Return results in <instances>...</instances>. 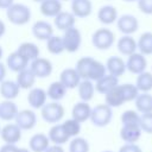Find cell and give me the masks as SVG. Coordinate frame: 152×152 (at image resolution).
Listing matches in <instances>:
<instances>
[{
  "label": "cell",
  "mask_w": 152,
  "mask_h": 152,
  "mask_svg": "<svg viewBox=\"0 0 152 152\" xmlns=\"http://www.w3.org/2000/svg\"><path fill=\"white\" fill-rule=\"evenodd\" d=\"M75 69L78 72L81 80H90L93 82H96L107 74L106 65L90 56L81 57L76 62Z\"/></svg>",
  "instance_id": "cell-1"
},
{
  "label": "cell",
  "mask_w": 152,
  "mask_h": 152,
  "mask_svg": "<svg viewBox=\"0 0 152 152\" xmlns=\"http://www.w3.org/2000/svg\"><path fill=\"white\" fill-rule=\"evenodd\" d=\"M6 17L13 25L23 26L26 25L31 19V10L25 4L14 2L6 10Z\"/></svg>",
  "instance_id": "cell-2"
},
{
  "label": "cell",
  "mask_w": 152,
  "mask_h": 152,
  "mask_svg": "<svg viewBox=\"0 0 152 152\" xmlns=\"http://www.w3.org/2000/svg\"><path fill=\"white\" fill-rule=\"evenodd\" d=\"M112 119H113V109L108 104L100 103L91 108V114H90L89 120L91 121L94 126L106 127L107 125L110 124Z\"/></svg>",
  "instance_id": "cell-3"
},
{
  "label": "cell",
  "mask_w": 152,
  "mask_h": 152,
  "mask_svg": "<svg viewBox=\"0 0 152 152\" xmlns=\"http://www.w3.org/2000/svg\"><path fill=\"white\" fill-rule=\"evenodd\" d=\"M115 42V34L107 27L97 28L91 34V44L97 50H108Z\"/></svg>",
  "instance_id": "cell-4"
},
{
  "label": "cell",
  "mask_w": 152,
  "mask_h": 152,
  "mask_svg": "<svg viewBox=\"0 0 152 152\" xmlns=\"http://www.w3.org/2000/svg\"><path fill=\"white\" fill-rule=\"evenodd\" d=\"M64 107L57 101L46 102L40 109V115L43 120L48 124H58L64 118Z\"/></svg>",
  "instance_id": "cell-5"
},
{
  "label": "cell",
  "mask_w": 152,
  "mask_h": 152,
  "mask_svg": "<svg viewBox=\"0 0 152 152\" xmlns=\"http://www.w3.org/2000/svg\"><path fill=\"white\" fill-rule=\"evenodd\" d=\"M63 44H64V50L69 53H74L76 51H78L81 44H82V34L81 31L76 27L72 26L65 31H63Z\"/></svg>",
  "instance_id": "cell-6"
},
{
  "label": "cell",
  "mask_w": 152,
  "mask_h": 152,
  "mask_svg": "<svg viewBox=\"0 0 152 152\" xmlns=\"http://www.w3.org/2000/svg\"><path fill=\"white\" fill-rule=\"evenodd\" d=\"M28 68L31 69V71L34 74V76L37 78L49 77L53 70L51 61L48 58H44V57H38V58L33 59L32 62H30Z\"/></svg>",
  "instance_id": "cell-7"
},
{
  "label": "cell",
  "mask_w": 152,
  "mask_h": 152,
  "mask_svg": "<svg viewBox=\"0 0 152 152\" xmlns=\"http://www.w3.org/2000/svg\"><path fill=\"white\" fill-rule=\"evenodd\" d=\"M146 68H147V59L142 53L134 52L127 57L126 70H128L131 74L139 75V74L146 71Z\"/></svg>",
  "instance_id": "cell-8"
},
{
  "label": "cell",
  "mask_w": 152,
  "mask_h": 152,
  "mask_svg": "<svg viewBox=\"0 0 152 152\" xmlns=\"http://www.w3.org/2000/svg\"><path fill=\"white\" fill-rule=\"evenodd\" d=\"M116 27L122 34H133L139 28L138 19L132 14H122L116 19Z\"/></svg>",
  "instance_id": "cell-9"
},
{
  "label": "cell",
  "mask_w": 152,
  "mask_h": 152,
  "mask_svg": "<svg viewBox=\"0 0 152 152\" xmlns=\"http://www.w3.org/2000/svg\"><path fill=\"white\" fill-rule=\"evenodd\" d=\"M14 121L21 131H28L36 126L37 115L32 109H23L18 112Z\"/></svg>",
  "instance_id": "cell-10"
},
{
  "label": "cell",
  "mask_w": 152,
  "mask_h": 152,
  "mask_svg": "<svg viewBox=\"0 0 152 152\" xmlns=\"http://www.w3.org/2000/svg\"><path fill=\"white\" fill-rule=\"evenodd\" d=\"M66 89H75L81 82V77L75 68H65L59 74L58 80Z\"/></svg>",
  "instance_id": "cell-11"
},
{
  "label": "cell",
  "mask_w": 152,
  "mask_h": 152,
  "mask_svg": "<svg viewBox=\"0 0 152 152\" xmlns=\"http://www.w3.org/2000/svg\"><path fill=\"white\" fill-rule=\"evenodd\" d=\"M1 139L5 141V144H17L21 139V129L19 126L14 124H7L4 127H1L0 132Z\"/></svg>",
  "instance_id": "cell-12"
},
{
  "label": "cell",
  "mask_w": 152,
  "mask_h": 152,
  "mask_svg": "<svg viewBox=\"0 0 152 152\" xmlns=\"http://www.w3.org/2000/svg\"><path fill=\"white\" fill-rule=\"evenodd\" d=\"M48 95L46 90L39 87H33L28 90L27 94V102L33 109H42V107L46 103Z\"/></svg>",
  "instance_id": "cell-13"
},
{
  "label": "cell",
  "mask_w": 152,
  "mask_h": 152,
  "mask_svg": "<svg viewBox=\"0 0 152 152\" xmlns=\"http://www.w3.org/2000/svg\"><path fill=\"white\" fill-rule=\"evenodd\" d=\"M32 34L39 40H48L53 34V26L46 20H37L32 25Z\"/></svg>",
  "instance_id": "cell-14"
},
{
  "label": "cell",
  "mask_w": 152,
  "mask_h": 152,
  "mask_svg": "<svg viewBox=\"0 0 152 152\" xmlns=\"http://www.w3.org/2000/svg\"><path fill=\"white\" fill-rule=\"evenodd\" d=\"M116 49L118 51L124 55V56H129L134 52H137L138 50V45H137V40L131 36V34H124L122 37H120L116 42Z\"/></svg>",
  "instance_id": "cell-15"
},
{
  "label": "cell",
  "mask_w": 152,
  "mask_h": 152,
  "mask_svg": "<svg viewBox=\"0 0 152 152\" xmlns=\"http://www.w3.org/2000/svg\"><path fill=\"white\" fill-rule=\"evenodd\" d=\"M140 125H122L120 129V138L128 144H135L141 137Z\"/></svg>",
  "instance_id": "cell-16"
},
{
  "label": "cell",
  "mask_w": 152,
  "mask_h": 152,
  "mask_svg": "<svg viewBox=\"0 0 152 152\" xmlns=\"http://www.w3.org/2000/svg\"><path fill=\"white\" fill-rule=\"evenodd\" d=\"M71 12L76 18H88L93 12L91 0H71Z\"/></svg>",
  "instance_id": "cell-17"
},
{
  "label": "cell",
  "mask_w": 152,
  "mask_h": 152,
  "mask_svg": "<svg viewBox=\"0 0 152 152\" xmlns=\"http://www.w3.org/2000/svg\"><path fill=\"white\" fill-rule=\"evenodd\" d=\"M76 24V17L72 14V12L68 11H61L55 18H53V25L57 30L65 31Z\"/></svg>",
  "instance_id": "cell-18"
},
{
  "label": "cell",
  "mask_w": 152,
  "mask_h": 152,
  "mask_svg": "<svg viewBox=\"0 0 152 152\" xmlns=\"http://www.w3.org/2000/svg\"><path fill=\"white\" fill-rule=\"evenodd\" d=\"M104 65L107 69V74H110L113 76L120 77L126 72V62L119 56L109 57Z\"/></svg>",
  "instance_id": "cell-19"
},
{
  "label": "cell",
  "mask_w": 152,
  "mask_h": 152,
  "mask_svg": "<svg viewBox=\"0 0 152 152\" xmlns=\"http://www.w3.org/2000/svg\"><path fill=\"white\" fill-rule=\"evenodd\" d=\"M90 114H91V107L88 102H84V101H80V102H76L74 106H72V109H71V118L77 120L78 122H86L87 120H89L90 118Z\"/></svg>",
  "instance_id": "cell-20"
},
{
  "label": "cell",
  "mask_w": 152,
  "mask_h": 152,
  "mask_svg": "<svg viewBox=\"0 0 152 152\" xmlns=\"http://www.w3.org/2000/svg\"><path fill=\"white\" fill-rule=\"evenodd\" d=\"M28 65H30V62L26 61L17 51L10 53L8 57L6 58V66H7V69H10L13 72H19V71L24 70L25 68H27Z\"/></svg>",
  "instance_id": "cell-21"
},
{
  "label": "cell",
  "mask_w": 152,
  "mask_h": 152,
  "mask_svg": "<svg viewBox=\"0 0 152 152\" xmlns=\"http://www.w3.org/2000/svg\"><path fill=\"white\" fill-rule=\"evenodd\" d=\"M119 84V77L113 76L110 74H106L103 77H101L100 80H97L95 82V90L102 95L107 94L109 90H112L113 88H115Z\"/></svg>",
  "instance_id": "cell-22"
},
{
  "label": "cell",
  "mask_w": 152,
  "mask_h": 152,
  "mask_svg": "<svg viewBox=\"0 0 152 152\" xmlns=\"http://www.w3.org/2000/svg\"><path fill=\"white\" fill-rule=\"evenodd\" d=\"M62 8L61 0H43L39 2L40 13L46 18H55L62 11Z\"/></svg>",
  "instance_id": "cell-23"
},
{
  "label": "cell",
  "mask_w": 152,
  "mask_h": 152,
  "mask_svg": "<svg viewBox=\"0 0 152 152\" xmlns=\"http://www.w3.org/2000/svg\"><path fill=\"white\" fill-rule=\"evenodd\" d=\"M19 109L13 100H4L0 102V120L11 121L14 120Z\"/></svg>",
  "instance_id": "cell-24"
},
{
  "label": "cell",
  "mask_w": 152,
  "mask_h": 152,
  "mask_svg": "<svg viewBox=\"0 0 152 152\" xmlns=\"http://www.w3.org/2000/svg\"><path fill=\"white\" fill-rule=\"evenodd\" d=\"M97 19L103 25H112L118 19V10L112 5H104L97 11Z\"/></svg>",
  "instance_id": "cell-25"
},
{
  "label": "cell",
  "mask_w": 152,
  "mask_h": 152,
  "mask_svg": "<svg viewBox=\"0 0 152 152\" xmlns=\"http://www.w3.org/2000/svg\"><path fill=\"white\" fill-rule=\"evenodd\" d=\"M37 77L34 76V74L31 71V69L27 66L24 70L17 72V77H15V82L19 86L20 89H31L33 88L34 83H36Z\"/></svg>",
  "instance_id": "cell-26"
},
{
  "label": "cell",
  "mask_w": 152,
  "mask_h": 152,
  "mask_svg": "<svg viewBox=\"0 0 152 152\" xmlns=\"http://www.w3.org/2000/svg\"><path fill=\"white\" fill-rule=\"evenodd\" d=\"M20 93V88L15 81L12 80H4L0 83V95L5 100H14L18 97Z\"/></svg>",
  "instance_id": "cell-27"
},
{
  "label": "cell",
  "mask_w": 152,
  "mask_h": 152,
  "mask_svg": "<svg viewBox=\"0 0 152 152\" xmlns=\"http://www.w3.org/2000/svg\"><path fill=\"white\" fill-rule=\"evenodd\" d=\"M15 51L18 53H20L28 62H32L33 59L38 58L39 53H40V50H39L38 45L32 43V42H24V43H21Z\"/></svg>",
  "instance_id": "cell-28"
},
{
  "label": "cell",
  "mask_w": 152,
  "mask_h": 152,
  "mask_svg": "<svg viewBox=\"0 0 152 152\" xmlns=\"http://www.w3.org/2000/svg\"><path fill=\"white\" fill-rule=\"evenodd\" d=\"M50 146V139L44 133H36L31 137L28 141L30 151L32 152H44Z\"/></svg>",
  "instance_id": "cell-29"
},
{
  "label": "cell",
  "mask_w": 152,
  "mask_h": 152,
  "mask_svg": "<svg viewBox=\"0 0 152 152\" xmlns=\"http://www.w3.org/2000/svg\"><path fill=\"white\" fill-rule=\"evenodd\" d=\"M125 97L122 94V90L120 88V84H118L115 88H113L112 90H109L107 94H104V103L108 104L112 108H116L120 107L125 103Z\"/></svg>",
  "instance_id": "cell-30"
},
{
  "label": "cell",
  "mask_w": 152,
  "mask_h": 152,
  "mask_svg": "<svg viewBox=\"0 0 152 152\" xmlns=\"http://www.w3.org/2000/svg\"><path fill=\"white\" fill-rule=\"evenodd\" d=\"M48 137L50 139V142H52L55 145H63L70 139L69 135L65 133L62 124H55L50 128V131L48 133Z\"/></svg>",
  "instance_id": "cell-31"
},
{
  "label": "cell",
  "mask_w": 152,
  "mask_h": 152,
  "mask_svg": "<svg viewBox=\"0 0 152 152\" xmlns=\"http://www.w3.org/2000/svg\"><path fill=\"white\" fill-rule=\"evenodd\" d=\"M95 83L90 80H81L80 84L77 86V93L81 101L89 102L95 94Z\"/></svg>",
  "instance_id": "cell-32"
},
{
  "label": "cell",
  "mask_w": 152,
  "mask_h": 152,
  "mask_svg": "<svg viewBox=\"0 0 152 152\" xmlns=\"http://www.w3.org/2000/svg\"><path fill=\"white\" fill-rule=\"evenodd\" d=\"M66 88L59 82V81H55L52 83H50V86L46 89V95L51 101H57L59 102L62 99H64V96L66 95Z\"/></svg>",
  "instance_id": "cell-33"
},
{
  "label": "cell",
  "mask_w": 152,
  "mask_h": 152,
  "mask_svg": "<svg viewBox=\"0 0 152 152\" xmlns=\"http://www.w3.org/2000/svg\"><path fill=\"white\" fill-rule=\"evenodd\" d=\"M134 103L137 110L141 114L152 112V95L150 93H139Z\"/></svg>",
  "instance_id": "cell-34"
},
{
  "label": "cell",
  "mask_w": 152,
  "mask_h": 152,
  "mask_svg": "<svg viewBox=\"0 0 152 152\" xmlns=\"http://www.w3.org/2000/svg\"><path fill=\"white\" fill-rule=\"evenodd\" d=\"M137 45H138V51L144 56L152 55V32L146 31L141 33L137 42Z\"/></svg>",
  "instance_id": "cell-35"
},
{
  "label": "cell",
  "mask_w": 152,
  "mask_h": 152,
  "mask_svg": "<svg viewBox=\"0 0 152 152\" xmlns=\"http://www.w3.org/2000/svg\"><path fill=\"white\" fill-rule=\"evenodd\" d=\"M135 86L140 93H150L152 90V72L144 71L137 75Z\"/></svg>",
  "instance_id": "cell-36"
},
{
  "label": "cell",
  "mask_w": 152,
  "mask_h": 152,
  "mask_svg": "<svg viewBox=\"0 0 152 152\" xmlns=\"http://www.w3.org/2000/svg\"><path fill=\"white\" fill-rule=\"evenodd\" d=\"M46 50L51 55H61V53H63L65 50H64V44H63L62 37L52 34L46 40Z\"/></svg>",
  "instance_id": "cell-37"
},
{
  "label": "cell",
  "mask_w": 152,
  "mask_h": 152,
  "mask_svg": "<svg viewBox=\"0 0 152 152\" xmlns=\"http://www.w3.org/2000/svg\"><path fill=\"white\" fill-rule=\"evenodd\" d=\"M65 133L69 135V138H75L80 134L81 132V122H78L75 119H66L63 124H62Z\"/></svg>",
  "instance_id": "cell-38"
},
{
  "label": "cell",
  "mask_w": 152,
  "mask_h": 152,
  "mask_svg": "<svg viewBox=\"0 0 152 152\" xmlns=\"http://www.w3.org/2000/svg\"><path fill=\"white\" fill-rule=\"evenodd\" d=\"M69 152H89V142L77 135L69 142Z\"/></svg>",
  "instance_id": "cell-39"
},
{
  "label": "cell",
  "mask_w": 152,
  "mask_h": 152,
  "mask_svg": "<svg viewBox=\"0 0 152 152\" xmlns=\"http://www.w3.org/2000/svg\"><path fill=\"white\" fill-rule=\"evenodd\" d=\"M120 88L122 90V94H124V97H125V101L126 102H131V101H134L137 99V96L139 95V90L137 88L135 84H132V83H124V84H120Z\"/></svg>",
  "instance_id": "cell-40"
},
{
  "label": "cell",
  "mask_w": 152,
  "mask_h": 152,
  "mask_svg": "<svg viewBox=\"0 0 152 152\" xmlns=\"http://www.w3.org/2000/svg\"><path fill=\"white\" fill-rule=\"evenodd\" d=\"M121 124L122 125H139L140 122V115L138 114V110L127 109L121 114Z\"/></svg>",
  "instance_id": "cell-41"
},
{
  "label": "cell",
  "mask_w": 152,
  "mask_h": 152,
  "mask_svg": "<svg viewBox=\"0 0 152 152\" xmlns=\"http://www.w3.org/2000/svg\"><path fill=\"white\" fill-rule=\"evenodd\" d=\"M140 128L147 134H152V112L144 113L140 115Z\"/></svg>",
  "instance_id": "cell-42"
},
{
  "label": "cell",
  "mask_w": 152,
  "mask_h": 152,
  "mask_svg": "<svg viewBox=\"0 0 152 152\" xmlns=\"http://www.w3.org/2000/svg\"><path fill=\"white\" fill-rule=\"evenodd\" d=\"M138 8L141 13L152 15V0H138Z\"/></svg>",
  "instance_id": "cell-43"
},
{
  "label": "cell",
  "mask_w": 152,
  "mask_h": 152,
  "mask_svg": "<svg viewBox=\"0 0 152 152\" xmlns=\"http://www.w3.org/2000/svg\"><path fill=\"white\" fill-rule=\"evenodd\" d=\"M119 152H142L141 148L137 145V144H128L125 142V145H122L119 148Z\"/></svg>",
  "instance_id": "cell-44"
},
{
  "label": "cell",
  "mask_w": 152,
  "mask_h": 152,
  "mask_svg": "<svg viewBox=\"0 0 152 152\" xmlns=\"http://www.w3.org/2000/svg\"><path fill=\"white\" fill-rule=\"evenodd\" d=\"M18 147L14 144H5L0 147V152H17Z\"/></svg>",
  "instance_id": "cell-45"
},
{
  "label": "cell",
  "mask_w": 152,
  "mask_h": 152,
  "mask_svg": "<svg viewBox=\"0 0 152 152\" xmlns=\"http://www.w3.org/2000/svg\"><path fill=\"white\" fill-rule=\"evenodd\" d=\"M44 152H65L64 148L62 147V145H50Z\"/></svg>",
  "instance_id": "cell-46"
},
{
  "label": "cell",
  "mask_w": 152,
  "mask_h": 152,
  "mask_svg": "<svg viewBox=\"0 0 152 152\" xmlns=\"http://www.w3.org/2000/svg\"><path fill=\"white\" fill-rule=\"evenodd\" d=\"M6 74H7V66H6V64H4V63L0 61V83L5 80Z\"/></svg>",
  "instance_id": "cell-47"
},
{
  "label": "cell",
  "mask_w": 152,
  "mask_h": 152,
  "mask_svg": "<svg viewBox=\"0 0 152 152\" xmlns=\"http://www.w3.org/2000/svg\"><path fill=\"white\" fill-rule=\"evenodd\" d=\"M14 4V0H0V10H7Z\"/></svg>",
  "instance_id": "cell-48"
},
{
  "label": "cell",
  "mask_w": 152,
  "mask_h": 152,
  "mask_svg": "<svg viewBox=\"0 0 152 152\" xmlns=\"http://www.w3.org/2000/svg\"><path fill=\"white\" fill-rule=\"evenodd\" d=\"M5 32H6V25H5V23L0 19V38L5 34Z\"/></svg>",
  "instance_id": "cell-49"
},
{
  "label": "cell",
  "mask_w": 152,
  "mask_h": 152,
  "mask_svg": "<svg viewBox=\"0 0 152 152\" xmlns=\"http://www.w3.org/2000/svg\"><path fill=\"white\" fill-rule=\"evenodd\" d=\"M17 152H31L28 148H25V147H18V151Z\"/></svg>",
  "instance_id": "cell-50"
},
{
  "label": "cell",
  "mask_w": 152,
  "mask_h": 152,
  "mask_svg": "<svg viewBox=\"0 0 152 152\" xmlns=\"http://www.w3.org/2000/svg\"><path fill=\"white\" fill-rule=\"evenodd\" d=\"M2 55H4V50H2V48H1V45H0V59H1Z\"/></svg>",
  "instance_id": "cell-51"
},
{
  "label": "cell",
  "mask_w": 152,
  "mask_h": 152,
  "mask_svg": "<svg viewBox=\"0 0 152 152\" xmlns=\"http://www.w3.org/2000/svg\"><path fill=\"white\" fill-rule=\"evenodd\" d=\"M124 1H126V2H134V1H138V0H124Z\"/></svg>",
  "instance_id": "cell-52"
},
{
  "label": "cell",
  "mask_w": 152,
  "mask_h": 152,
  "mask_svg": "<svg viewBox=\"0 0 152 152\" xmlns=\"http://www.w3.org/2000/svg\"><path fill=\"white\" fill-rule=\"evenodd\" d=\"M33 1H34V2H42L43 0H33Z\"/></svg>",
  "instance_id": "cell-53"
},
{
  "label": "cell",
  "mask_w": 152,
  "mask_h": 152,
  "mask_svg": "<svg viewBox=\"0 0 152 152\" xmlns=\"http://www.w3.org/2000/svg\"><path fill=\"white\" fill-rule=\"evenodd\" d=\"M102 152H113V151H109V150H106V151H102Z\"/></svg>",
  "instance_id": "cell-54"
},
{
  "label": "cell",
  "mask_w": 152,
  "mask_h": 152,
  "mask_svg": "<svg viewBox=\"0 0 152 152\" xmlns=\"http://www.w3.org/2000/svg\"><path fill=\"white\" fill-rule=\"evenodd\" d=\"M61 1H71V0H61Z\"/></svg>",
  "instance_id": "cell-55"
},
{
  "label": "cell",
  "mask_w": 152,
  "mask_h": 152,
  "mask_svg": "<svg viewBox=\"0 0 152 152\" xmlns=\"http://www.w3.org/2000/svg\"><path fill=\"white\" fill-rule=\"evenodd\" d=\"M0 132H1V126H0Z\"/></svg>",
  "instance_id": "cell-56"
}]
</instances>
